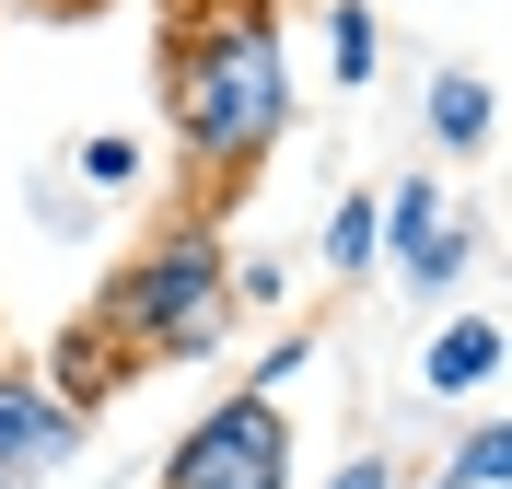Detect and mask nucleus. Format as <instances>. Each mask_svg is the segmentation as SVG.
Listing matches in <instances>:
<instances>
[{
    "mask_svg": "<svg viewBox=\"0 0 512 489\" xmlns=\"http://www.w3.org/2000/svg\"><path fill=\"white\" fill-rule=\"evenodd\" d=\"M163 117H175V152L210 187H233L291 129V59H280L268 0H210V12L175 24V47H163Z\"/></svg>",
    "mask_w": 512,
    "mask_h": 489,
    "instance_id": "f257e3e1",
    "label": "nucleus"
},
{
    "mask_svg": "<svg viewBox=\"0 0 512 489\" xmlns=\"http://www.w3.org/2000/svg\"><path fill=\"white\" fill-rule=\"evenodd\" d=\"M94 326L128 361H210L222 326H233V245H222V222L198 210V222L152 233L140 257H117L105 292H94Z\"/></svg>",
    "mask_w": 512,
    "mask_h": 489,
    "instance_id": "f03ea898",
    "label": "nucleus"
},
{
    "mask_svg": "<svg viewBox=\"0 0 512 489\" xmlns=\"http://www.w3.org/2000/svg\"><path fill=\"white\" fill-rule=\"evenodd\" d=\"M152 489H291V420L268 396H222V408H198L175 431Z\"/></svg>",
    "mask_w": 512,
    "mask_h": 489,
    "instance_id": "7ed1b4c3",
    "label": "nucleus"
},
{
    "mask_svg": "<svg viewBox=\"0 0 512 489\" xmlns=\"http://www.w3.org/2000/svg\"><path fill=\"white\" fill-rule=\"evenodd\" d=\"M373 210H384V268L408 292H454L466 257H478V233H489V222H454L443 175H396V187H373Z\"/></svg>",
    "mask_w": 512,
    "mask_h": 489,
    "instance_id": "20e7f679",
    "label": "nucleus"
},
{
    "mask_svg": "<svg viewBox=\"0 0 512 489\" xmlns=\"http://www.w3.org/2000/svg\"><path fill=\"white\" fill-rule=\"evenodd\" d=\"M82 455V408H70L35 361H0V489H35Z\"/></svg>",
    "mask_w": 512,
    "mask_h": 489,
    "instance_id": "39448f33",
    "label": "nucleus"
},
{
    "mask_svg": "<svg viewBox=\"0 0 512 489\" xmlns=\"http://www.w3.org/2000/svg\"><path fill=\"white\" fill-rule=\"evenodd\" d=\"M489 373H501V315L431 326V350H419V396H489Z\"/></svg>",
    "mask_w": 512,
    "mask_h": 489,
    "instance_id": "423d86ee",
    "label": "nucleus"
},
{
    "mask_svg": "<svg viewBox=\"0 0 512 489\" xmlns=\"http://www.w3.org/2000/svg\"><path fill=\"white\" fill-rule=\"evenodd\" d=\"M47 361H59V373H47V385H59L70 408H82V420H94V396H117L128 373H140V361H128V350H117V338H105L94 315H70L59 338H47Z\"/></svg>",
    "mask_w": 512,
    "mask_h": 489,
    "instance_id": "0eeeda50",
    "label": "nucleus"
},
{
    "mask_svg": "<svg viewBox=\"0 0 512 489\" xmlns=\"http://www.w3.org/2000/svg\"><path fill=\"white\" fill-rule=\"evenodd\" d=\"M489 129H501L489 70H443V82H431V152H489Z\"/></svg>",
    "mask_w": 512,
    "mask_h": 489,
    "instance_id": "6e6552de",
    "label": "nucleus"
},
{
    "mask_svg": "<svg viewBox=\"0 0 512 489\" xmlns=\"http://www.w3.org/2000/svg\"><path fill=\"white\" fill-rule=\"evenodd\" d=\"M384 59V24H373V0H326V70H338V94H361Z\"/></svg>",
    "mask_w": 512,
    "mask_h": 489,
    "instance_id": "1a4fd4ad",
    "label": "nucleus"
},
{
    "mask_svg": "<svg viewBox=\"0 0 512 489\" xmlns=\"http://www.w3.org/2000/svg\"><path fill=\"white\" fill-rule=\"evenodd\" d=\"M326 268H338V280L384 268V210H373V187H350L338 210H326Z\"/></svg>",
    "mask_w": 512,
    "mask_h": 489,
    "instance_id": "9d476101",
    "label": "nucleus"
},
{
    "mask_svg": "<svg viewBox=\"0 0 512 489\" xmlns=\"http://www.w3.org/2000/svg\"><path fill=\"white\" fill-rule=\"evenodd\" d=\"M431 489H512V431H501V420H478V431L443 455V478H431Z\"/></svg>",
    "mask_w": 512,
    "mask_h": 489,
    "instance_id": "9b49d317",
    "label": "nucleus"
},
{
    "mask_svg": "<svg viewBox=\"0 0 512 489\" xmlns=\"http://www.w3.org/2000/svg\"><path fill=\"white\" fill-rule=\"evenodd\" d=\"M70 175H82V187H94V198L140 187V140H128V129H94V140H82V152H70Z\"/></svg>",
    "mask_w": 512,
    "mask_h": 489,
    "instance_id": "f8f14e48",
    "label": "nucleus"
},
{
    "mask_svg": "<svg viewBox=\"0 0 512 489\" xmlns=\"http://www.w3.org/2000/svg\"><path fill=\"white\" fill-rule=\"evenodd\" d=\"M303 361H315V338L291 326V338H280V350H268V361H245V396H268V408H280V385H291V373H303Z\"/></svg>",
    "mask_w": 512,
    "mask_h": 489,
    "instance_id": "ddd939ff",
    "label": "nucleus"
},
{
    "mask_svg": "<svg viewBox=\"0 0 512 489\" xmlns=\"http://www.w3.org/2000/svg\"><path fill=\"white\" fill-rule=\"evenodd\" d=\"M280 292H291L280 257H233V303H280Z\"/></svg>",
    "mask_w": 512,
    "mask_h": 489,
    "instance_id": "4468645a",
    "label": "nucleus"
},
{
    "mask_svg": "<svg viewBox=\"0 0 512 489\" xmlns=\"http://www.w3.org/2000/svg\"><path fill=\"white\" fill-rule=\"evenodd\" d=\"M315 489H396V466H384V455H350L338 478H315Z\"/></svg>",
    "mask_w": 512,
    "mask_h": 489,
    "instance_id": "2eb2a0df",
    "label": "nucleus"
},
{
    "mask_svg": "<svg viewBox=\"0 0 512 489\" xmlns=\"http://www.w3.org/2000/svg\"><path fill=\"white\" fill-rule=\"evenodd\" d=\"M70 12H82V0H70Z\"/></svg>",
    "mask_w": 512,
    "mask_h": 489,
    "instance_id": "dca6fc26",
    "label": "nucleus"
}]
</instances>
